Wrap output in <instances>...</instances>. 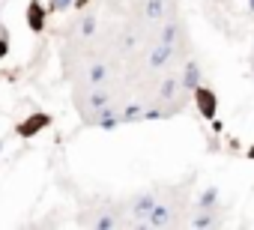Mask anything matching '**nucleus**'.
Returning <instances> with one entry per match:
<instances>
[{"mask_svg":"<svg viewBox=\"0 0 254 230\" xmlns=\"http://www.w3.org/2000/svg\"><path fill=\"white\" fill-rule=\"evenodd\" d=\"M194 105H197V111L203 114L206 120L212 117L215 108H218V102H215V93H212V90H194Z\"/></svg>","mask_w":254,"mask_h":230,"instance_id":"f257e3e1","label":"nucleus"},{"mask_svg":"<svg viewBox=\"0 0 254 230\" xmlns=\"http://www.w3.org/2000/svg\"><path fill=\"white\" fill-rule=\"evenodd\" d=\"M45 126H48V117H45V114H36V120H24V123L18 126V135L30 138V135H36V132L45 129Z\"/></svg>","mask_w":254,"mask_h":230,"instance_id":"f03ea898","label":"nucleus"},{"mask_svg":"<svg viewBox=\"0 0 254 230\" xmlns=\"http://www.w3.org/2000/svg\"><path fill=\"white\" fill-rule=\"evenodd\" d=\"M27 18H30V27H33V30H42V24H45V9H42L39 3H30V15H27Z\"/></svg>","mask_w":254,"mask_h":230,"instance_id":"7ed1b4c3","label":"nucleus"},{"mask_svg":"<svg viewBox=\"0 0 254 230\" xmlns=\"http://www.w3.org/2000/svg\"><path fill=\"white\" fill-rule=\"evenodd\" d=\"M6 51H9V48H6V33H3V39H0V57H3Z\"/></svg>","mask_w":254,"mask_h":230,"instance_id":"20e7f679","label":"nucleus"}]
</instances>
